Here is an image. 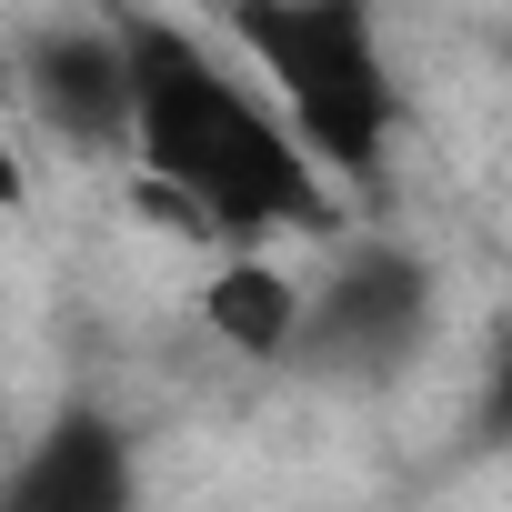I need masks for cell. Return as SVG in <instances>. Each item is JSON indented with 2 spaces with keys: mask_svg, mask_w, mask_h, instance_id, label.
<instances>
[{
  "mask_svg": "<svg viewBox=\"0 0 512 512\" xmlns=\"http://www.w3.org/2000/svg\"><path fill=\"white\" fill-rule=\"evenodd\" d=\"M121 61H131V171L141 191L191 221L201 241H322L342 231L332 171L292 141L282 101L251 81L241 51H211L181 11L121 0Z\"/></svg>",
  "mask_w": 512,
  "mask_h": 512,
  "instance_id": "6da1fadb",
  "label": "cell"
},
{
  "mask_svg": "<svg viewBox=\"0 0 512 512\" xmlns=\"http://www.w3.org/2000/svg\"><path fill=\"white\" fill-rule=\"evenodd\" d=\"M211 31L282 101L292 141L332 171V191H372L392 171L412 101L382 0H211Z\"/></svg>",
  "mask_w": 512,
  "mask_h": 512,
  "instance_id": "7a4b0ae2",
  "label": "cell"
},
{
  "mask_svg": "<svg viewBox=\"0 0 512 512\" xmlns=\"http://www.w3.org/2000/svg\"><path fill=\"white\" fill-rule=\"evenodd\" d=\"M442 332V262L402 231H322V262L302 272V312L282 372L322 392H382Z\"/></svg>",
  "mask_w": 512,
  "mask_h": 512,
  "instance_id": "3957f363",
  "label": "cell"
},
{
  "mask_svg": "<svg viewBox=\"0 0 512 512\" xmlns=\"http://www.w3.org/2000/svg\"><path fill=\"white\" fill-rule=\"evenodd\" d=\"M11 111H31L61 151L81 161H121L131 151V61H121V21H31L11 41Z\"/></svg>",
  "mask_w": 512,
  "mask_h": 512,
  "instance_id": "277c9868",
  "label": "cell"
},
{
  "mask_svg": "<svg viewBox=\"0 0 512 512\" xmlns=\"http://www.w3.org/2000/svg\"><path fill=\"white\" fill-rule=\"evenodd\" d=\"M131 502V432L101 402H61L41 432H21L0 472V512H121Z\"/></svg>",
  "mask_w": 512,
  "mask_h": 512,
  "instance_id": "5b68a950",
  "label": "cell"
},
{
  "mask_svg": "<svg viewBox=\"0 0 512 512\" xmlns=\"http://www.w3.org/2000/svg\"><path fill=\"white\" fill-rule=\"evenodd\" d=\"M292 312H302V272H282L262 241H221V272L201 282V322H211V342L241 352V362H282Z\"/></svg>",
  "mask_w": 512,
  "mask_h": 512,
  "instance_id": "8992f818",
  "label": "cell"
},
{
  "mask_svg": "<svg viewBox=\"0 0 512 512\" xmlns=\"http://www.w3.org/2000/svg\"><path fill=\"white\" fill-rule=\"evenodd\" d=\"M472 432L512 452V292H502V322H492V352H482V392H472Z\"/></svg>",
  "mask_w": 512,
  "mask_h": 512,
  "instance_id": "52a82bcc",
  "label": "cell"
},
{
  "mask_svg": "<svg viewBox=\"0 0 512 512\" xmlns=\"http://www.w3.org/2000/svg\"><path fill=\"white\" fill-rule=\"evenodd\" d=\"M21 201H31V151L11 131V91H0V211H21Z\"/></svg>",
  "mask_w": 512,
  "mask_h": 512,
  "instance_id": "ba28073f",
  "label": "cell"
}]
</instances>
